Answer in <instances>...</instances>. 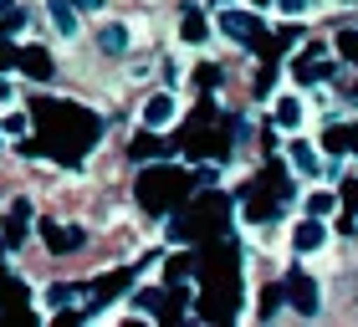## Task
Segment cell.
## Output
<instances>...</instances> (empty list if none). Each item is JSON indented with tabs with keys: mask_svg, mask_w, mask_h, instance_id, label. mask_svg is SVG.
Returning a JSON list of instances; mask_svg holds the SVG:
<instances>
[{
	"mask_svg": "<svg viewBox=\"0 0 358 327\" xmlns=\"http://www.w3.org/2000/svg\"><path fill=\"white\" fill-rule=\"evenodd\" d=\"M52 118H41V138H46V149L52 154H62L67 164H77V154L87 149V143L103 133V123L92 118V112H77V108H46Z\"/></svg>",
	"mask_w": 358,
	"mask_h": 327,
	"instance_id": "6da1fadb",
	"label": "cell"
},
{
	"mask_svg": "<svg viewBox=\"0 0 358 327\" xmlns=\"http://www.w3.org/2000/svg\"><path fill=\"white\" fill-rule=\"evenodd\" d=\"M189 189V174L185 169H149L143 174V184H138V200L154 210V215H164V210L179 205V194Z\"/></svg>",
	"mask_w": 358,
	"mask_h": 327,
	"instance_id": "7a4b0ae2",
	"label": "cell"
},
{
	"mask_svg": "<svg viewBox=\"0 0 358 327\" xmlns=\"http://www.w3.org/2000/svg\"><path fill=\"white\" fill-rule=\"evenodd\" d=\"M220 31H225L231 41H241V46H266V41H262L266 31H262V21H256L251 10H225V15H220Z\"/></svg>",
	"mask_w": 358,
	"mask_h": 327,
	"instance_id": "3957f363",
	"label": "cell"
},
{
	"mask_svg": "<svg viewBox=\"0 0 358 327\" xmlns=\"http://www.w3.org/2000/svg\"><path fill=\"white\" fill-rule=\"evenodd\" d=\"M282 291L292 297V307H297L302 317H313V312H317V286H313V276H307V271H292Z\"/></svg>",
	"mask_w": 358,
	"mask_h": 327,
	"instance_id": "277c9868",
	"label": "cell"
},
{
	"mask_svg": "<svg viewBox=\"0 0 358 327\" xmlns=\"http://www.w3.org/2000/svg\"><path fill=\"white\" fill-rule=\"evenodd\" d=\"M15 67H21L26 77H36V82H46V77H52V57H46L41 46H21V52H15Z\"/></svg>",
	"mask_w": 358,
	"mask_h": 327,
	"instance_id": "5b68a950",
	"label": "cell"
},
{
	"mask_svg": "<svg viewBox=\"0 0 358 327\" xmlns=\"http://www.w3.org/2000/svg\"><path fill=\"white\" fill-rule=\"evenodd\" d=\"M41 235H46V245H52L57 256H67V251H77V245H83V231H62L57 220H41Z\"/></svg>",
	"mask_w": 358,
	"mask_h": 327,
	"instance_id": "8992f818",
	"label": "cell"
},
{
	"mask_svg": "<svg viewBox=\"0 0 358 327\" xmlns=\"http://www.w3.org/2000/svg\"><path fill=\"white\" fill-rule=\"evenodd\" d=\"M143 123H149V128H169V123H174V97H169V92L149 97V108H143Z\"/></svg>",
	"mask_w": 358,
	"mask_h": 327,
	"instance_id": "52a82bcc",
	"label": "cell"
},
{
	"mask_svg": "<svg viewBox=\"0 0 358 327\" xmlns=\"http://www.w3.org/2000/svg\"><path fill=\"white\" fill-rule=\"evenodd\" d=\"M292 245H297V251H317V245H322V220L307 215L297 231H292Z\"/></svg>",
	"mask_w": 358,
	"mask_h": 327,
	"instance_id": "ba28073f",
	"label": "cell"
},
{
	"mask_svg": "<svg viewBox=\"0 0 358 327\" xmlns=\"http://www.w3.org/2000/svg\"><path fill=\"white\" fill-rule=\"evenodd\" d=\"M292 169H297V174H317L322 169V159H317L313 143H292Z\"/></svg>",
	"mask_w": 358,
	"mask_h": 327,
	"instance_id": "9c48e42d",
	"label": "cell"
},
{
	"mask_svg": "<svg viewBox=\"0 0 358 327\" xmlns=\"http://www.w3.org/2000/svg\"><path fill=\"white\" fill-rule=\"evenodd\" d=\"M179 36H185V41H205V36H210V21L189 6V10H185V26H179Z\"/></svg>",
	"mask_w": 358,
	"mask_h": 327,
	"instance_id": "30bf717a",
	"label": "cell"
},
{
	"mask_svg": "<svg viewBox=\"0 0 358 327\" xmlns=\"http://www.w3.org/2000/svg\"><path fill=\"white\" fill-rule=\"evenodd\" d=\"M271 118H276V128H297L302 123V103H297V97H282Z\"/></svg>",
	"mask_w": 358,
	"mask_h": 327,
	"instance_id": "8fae6325",
	"label": "cell"
},
{
	"mask_svg": "<svg viewBox=\"0 0 358 327\" xmlns=\"http://www.w3.org/2000/svg\"><path fill=\"white\" fill-rule=\"evenodd\" d=\"M103 52L108 57H123L128 52V26H103Z\"/></svg>",
	"mask_w": 358,
	"mask_h": 327,
	"instance_id": "7c38bea8",
	"label": "cell"
},
{
	"mask_svg": "<svg viewBox=\"0 0 358 327\" xmlns=\"http://www.w3.org/2000/svg\"><path fill=\"white\" fill-rule=\"evenodd\" d=\"M26 220H31V205L21 200V205L10 210V225H6V235H10V240H6V245H21V235H26Z\"/></svg>",
	"mask_w": 358,
	"mask_h": 327,
	"instance_id": "4fadbf2b",
	"label": "cell"
},
{
	"mask_svg": "<svg viewBox=\"0 0 358 327\" xmlns=\"http://www.w3.org/2000/svg\"><path fill=\"white\" fill-rule=\"evenodd\" d=\"M46 6H52V21L62 26V36H72V31H77V15H72V0H46Z\"/></svg>",
	"mask_w": 358,
	"mask_h": 327,
	"instance_id": "5bb4252c",
	"label": "cell"
},
{
	"mask_svg": "<svg viewBox=\"0 0 358 327\" xmlns=\"http://www.w3.org/2000/svg\"><path fill=\"white\" fill-rule=\"evenodd\" d=\"M333 205H338V194H328V189H317V194H307V215H333Z\"/></svg>",
	"mask_w": 358,
	"mask_h": 327,
	"instance_id": "9a60e30c",
	"label": "cell"
},
{
	"mask_svg": "<svg viewBox=\"0 0 358 327\" xmlns=\"http://www.w3.org/2000/svg\"><path fill=\"white\" fill-rule=\"evenodd\" d=\"M322 149L328 154H348V128H328V133H322Z\"/></svg>",
	"mask_w": 358,
	"mask_h": 327,
	"instance_id": "2e32d148",
	"label": "cell"
},
{
	"mask_svg": "<svg viewBox=\"0 0 358 327\" xmlns=\"http://www.w3.org/2000/svg\"><path fill=\"white\" fill-rule=\"evenodd\" d=\"M338 52H343L348 61H358V31H343V36H338Z\"/></svg>",
	"mask_w": 358,
	"mask_h": 327,
	"instance_id": "e0dca14e",
	"label": "cell"
},
{
	"mask_svg": "<svg viewBox=\"0 0 358 327\" xmlns=\"http://www.w3.org/2000/svg\"><path fill=\"white\" fill-rule=\"evenodd\" d=\"M194 82H200V87H215V82H220V67H210V61H205V67H194Z\"/></svg>",
	"mask_w": 358,
	"mask_h": 327,
	"instance_id": "ac0fdd59",
	"label": "cell"
},
{
	"mask_svg": "<svg viewBox=\"0 0 358 327\" xmlns=\"http://www.w3.org/2000/svg\"><path fill=\"white\" fill-rule=\"evenodd\" d=\"M338 200L348 205V215H358V179H348V184H343V194H338Z\"/></svg>",
	"mask_w": 358,
	"mask_h": 327,
	"instance_id": "d6986e66",
	"label": "cell"
},
{
	"mask_svg": "<svg viewBox=\"0 0 358 327\" xmlns=\"http://www.w3.org/2000/svg\"><path fill=\"white\" fill-rule=\"evenodd\" d=\"M15 52H21V46H10L6 36H0V72H10V67H15Z\"/></svg>",
	"mask_w": 358,
	"mask_h": 327,
	"instance_id": "ffe728a7",
	"label": "cell"
},
{
	"mask_svg": "<svg viewBox=\"0 0 358 327\" xmlns=\"http://www.w3.org/2000/svg\"><path fill=\"white\" fill-rule=\"evenodd\" d=\"M0 128H6V133H26V112H10V118H0Z\"/></svg>",
	"mask_w": 358,
	"mask_h": 327,
	"instance_id": "44dd1931",
	"label": "cell"
},
{
	"mask_svg": "<svg viewBox=\"0 0 358 327\" xmlns=\"http://www.w3.org/2000/svg\"><path fill=\"white\" fill-rule=\"evenodd\" d=\"M149 154H159V143H154V138H138V143H134V159H149Z\"/></svg>",
	"mask_w": 358,
	"mask_h": 327,
	"instance_id": "7402d4cb",
	"label": "cell"
},
{
	"mask_svg": "<svg viewBox=\"0 0 358 327\" xmlns=\"http://www.w3.org/2000/svg\"><path fill=\"white\" fill-rule=\"evenodd\" d=\"M276 302H282V286H271V291H266V297H262V312H266V317L276 312Z\"/></svg>",
	"mask_w": 358,
	"mask_h": 327,
	"instance_id": "603a6c76",
	"label": "cell"
},
{
	"mask_svg": "<svg viewBox=\"0 0 358 327\" xmlns=\"http://www.w3.org/2000/svg\"><path fill=\"white\" fill-rule=\"evenodd\" d=\"M276 6H282L287 15H302V10H307V0H276Z\"/></svg>",
	"mask_w": 358,
	"mask_h": 327,
	"instance_id": "cb8c5ba5",
	"label": "cell"
},
{
	"mask_svg": "<svg viewBox=\"0 0 358 327\" xmlns=\"http://www.w3.org/2000/svg\"><path fill=\"white\" fill-rule=\"evenodd\" d=\"M348 149H353V154H358V123H353V128H348Z\"/></svg>",
	"mask_w": 358,
	"mask_h": 327,
	"instance_id": "d4e9b609",
	"label": "cell"
},
{
	"mask_svg": "<svg viewBox=\"0 0 358 327\" xmlns=\"http://www.w3.org/2000/svg\"><path fill=\"white\" fill-rule=\"evenodd\" d=\"M72 6H83V10H97V6H103V0H72Z\"/></svg>",
	"mask_w": 358,
	"mask_h": 327,
	"instance_id": "484cf974",
	"label": "cell"
},
{
	"mask_svg": "<svg viewBox=\"0 0 358 327\" xmlns=\"http://www.w3.org/2000/svg\"><path fill=\"white\" fill-rule=\"evenodd\" d=\"M6 97H10V82H0V103H6Z\"/></svg>",
	"mask_w": 358,
	"mask_h": 327,
	"instance_id": "4316f807",
	"label": "cell"
},
{
	"mask_svg": "<svg viewBox=\"0 0 358 327\" xmlns=\"http://www.w3.org/2000/svg\"><path fill=\"white\" fill-rule=\"evenodd\" d=\"M6 10H10V0H0V15H6Z\"/></svg>",
	"mask_w": 358,
	"mask_h": 327,
	"instance_id": "83f0119b",
	"label": "cell"
},
{
	"mask_svg": "<svg viewBox=\"0 0 358 327\" xmlns=\"http://www.w3.org/2000/svg\"><path fill=\"white\" fill-rule=\"evenodd\" d=\"M251 6H266V0H251Z\"/></svg>",
	"mask_w": 358,
	"mask_h": 327,
	"instance_id": "f1b7e54d",
	"label": "cell"
}]
</instances>
